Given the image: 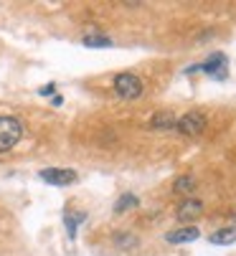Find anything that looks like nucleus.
I'll list each match as a JSON object with an SVG mask.
<instances>
[{
    "mask_svg": "<svg viewBox=\"0 0 236 256\" xmlns=\"http://www.w3.org/2000/svg\"><path fill=\"white\" fill-rule=\"evenodd\" d=\"M23 137V122L16 117H0V152L13 150Z\"/></svg>",
    "mask_w": 236,
    "mask_h": 256,
    "instance_id": "nucleus-1",
    "label": "nucleus"
},
{
    "mask_svg": "<svg viewBox=\"0 0 236 256\" xmlns=\"http://www.w3.org/2000/svg\"><path fill=\"white\" fill-rule=\"evenodd\" d=\"M142 79L130 74V71H125V74H117L114 76V92L117 96H122V99H137L142 94Z\"/></svg>",
    "mask_w": 236,
    "mask_h": 256,
    "instance_id": "nucleus-2",
    "label": "nucleus"
},
{
    "mask_svg": "<svg viewBox=\"0 0 236 256\" xmlns=\"http://www.w3.org/2000/svg\"><path fill=\"white\" fill-rule=\"evenodd\" d=\"M198 71H203V74H208V76L223 82V79L228 76V56L221 54V51H216V54H211L203 64H198Z\"/></svg>",
    "mask_w": 236,
    "mask_h": 256,
    "instance_id": "nucleus-3",
    "label": "nucleus"
},
{
    "mask_svg": "<svg viewBox=\"0 0 236 256\" xmlns=\"http://www.w3.org/2000/svg\"><path fill=\"white\" fill-rule=\"evenodd\" d=\"M41 180L44 182H49V186H59V188H64V186H74L76 182V170H71V168H44L41 172Z\"/></svg>",
    "mask_w": 236,
    "mask_h": 256,
    "instance_id": "nucleus-4",
    "label": "nucleus"
},
{
    "mask_svg": "<svg viewBox=\"0 0 236 256\" xmlns=\"http://www.w3.org/2000/svg\"><path fill=\"white\" fill-rule=\"evenodd\" d=\"M175 130H178L180 134H188V137L201 134V132L206 130V117H203L201 112H188V114H183V117L175 122Z\"/></svg>",
    "mask_w": 236,
    "mask_h": 256,
    "instance_id": "nucleus-5",
    "label": "nucleus"
},
{
    "mask_svg": "<svg viewBox=\"0 0 236 256\" xmlns=\"http://www.w3.org/2000/svg\"><path fill=\"white\" fill-rule=\"evenodd\" d=\"M201 236V231L195 226H183V228H175V231H168L165 234V241L168 244H190Z\"/></svg>",
    "mask_w": 236,
    "mask_h": 256,
    "instance_id": "nucleus-6",
    "label": "nucleus"
},
{
    "mask_svg": "<svg viewBox=\"0 0 236 256\" xmlns=\"http://www.w3.org/2000/svg\"><path fill=\"white\" fill-rule=\"evenodd\" d=\"M201 213H203V203H201V200H195V198L183 200L180 208H178V218H180V221H190V218H198Z\"/></svg>",
    "mask_w": 236,
    "mask_h": 256,
    "instance_id": "nucleus-7",
    "label": "nucleus"
},
{
    "mask_svg": "<svg viewBox=\"0 0 236 256\" xmlns=\"http://www.w3.org/2000/svg\"><path fill=\"white\" fill-rule=\"evenodd\" d=\"M208 241L213 246H231V244H236V228H218L208 236Z\"/></svg>",
    "mask_w": 236,
    "mask_h": 256,
    "instance_id": "nucleus-8",
    "label": "nucleus"
},
{
    "mask_svg": "<svg viewBox=\"0 0 236 256\" xmlns=\"http://www.w3.org/2000/svg\"><path fill=\"white\" fill-rule=\"evenodd\" d=\"M175 114L173 112H157L155 117H152V122H150V127L152 130H175Z\"/></svg>",
    "mask_w": 236,
    "mask_h": 256,
    "instance_id": "nucleus-9",
    "label": "nucleus"
},
{
    "mask_svg": "<svg viewBox=\"0 0 236 256\" xmlns=\"http://www.w3.org/2000/svg\"><path fill=\"white\" fill-rule=\"evenodd\" d=\"M87 221V213H66L64 216V226L69 231V238H76V231H79V224Z\"/></svg>",
    "mask_w": 236,
    "mask_h": 256,
    "instance_id": "nucleus-10",
    "label": "nucleus"
},
{
    "mask_svg": "<svg viewBox=\"0 0 236 256\" xmlns=\"http://www.w3.org/2000/svg\"><path fill=\"white\" fill-rule=\"evenodd\" d=\"M82 44L87 46V48H109L114 41L109 38V36H99V33H89V36H84L82 38Z\"/></svg>",
    "mask_w": 236,
    "mask_h": 256,
    "instance_id": "nucleus-11",
    "label": "nucleus"
},
{
    "mask_svg": "<svg viewBox=\"0 0 236 256\" xmlns=\"http://www.w3.org/2000/svg\"><path fill=\"white\" fill-rule=\"evenodd\" d=\"M137 206H140V198L135 193H125V196H120V200L114 203V213H125V210L137 208Z\"/></svg>",
    "mask_w": 236,
    "mask_h": 256,
    "instance_id": "nucleus-12",
    "label": "nucleus"
},
{
    "mask_svg": "<svg viewBox=\"0 0 236 256\" xmlns=\"http://www.w3.org/2000/svg\"><path fill=\"white\" fill-rule=\"evenodd\" d=\"M193 188H195V178L193 175H180L173 182V193H190Z\"/></svg>",
    "mask_w": 236,
    "mask_h": 256,
    "instance_id": "nucleus-13",
    "label": "nucleus"
},
{
    "mask_svg": "<svg viewBox=\"0 0 236 256\" xmlns=\"http://www.w3.org/2000/svg\"><path fill=\"white\" fill-rule=\"evenodd\" d=\"M114 244L120 246V248H135L137 246V236L135 234H120V236H114Z\"/></svg>",
    "mask_w": 236,
    "mask_h": 256,
    "instance_id": "nucleus-14",
    "label": "nucleus"
},
{
    "mask_svg": "<svg viewBox=\"0 0 236 256\" xmlns=\"http://www.w3.org/2000/svg\"><path fill=\"white\" fill-rule=\"evenodd\" d=\"M54 92H56V84L51 82V84H46V86H41V89H38V94H41V96H54Z\"/></svg>",
    "mask_w": 236,
    "mask_h": 256,
    "instance_id": "nucleus-15",
    "label": "nucleus"
},
{
    "mask_svg": "<svg viewBox=\"0 0 236 256\" xmlns=\"http://www.w3.org/2000/svg\"><path fill=\"white\" fill-rule=\"evenodd\" d=\"M51 104H54V106H61V104H64V96H61V94H54V96H51Z\"/></svg>",
    "mask_w": 236,
    "mask_h": 256,
    "instance_id": "nucleus-16",
    "label": "nucleus"
}]
</instances>
